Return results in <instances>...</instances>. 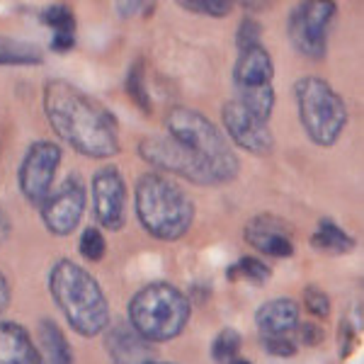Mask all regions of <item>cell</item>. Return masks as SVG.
<instances>
[{
	"mask_svg": "<svg viewBox=\"0 0 364 364\" xmlns=\"http://www.w3.org/2000/svg\"><path fill=\"white\" fill-rule=\"evenodd\" d=\"M180 5L187 13H197L207 17H226L233 10V3H226V0H195V3H180Z\"/></svg>",
	"mask_w": 364,
	"mask_h": 364,
	"instance_id": "484cf974",
	"label": "cell"
},
{
	"mask_svg": "<svg viewBox=\"0 0 364 364\" xmlns=\"http://www.w3.org/2000/svg\"><path fill=\"white\" fill-rule=\"evenodd\" d=\"M8 304H10V282L0 272V314L8 309Z\"/></svg>",
	"mask_w": 364,
	"mask_h": 364,
	"instance_id": "1f68e13d",
	"label": "cell"
},
{
	"mask_svg": "<svg viewBox=\"0 0 364 364\" xmlns=\"http://www.w3.org/2000/svg\"><path fill=\"white\" fill-rule=\"evenodd\" d=\"M0 364H44L32 336L15 321L0 318Z\"/></svg>",
	"mask_w": 364,
	"mask_h": 364,
	"instance_id": "2e32d148",
	"label": "cell"
},
{
	"mask_svg": "<svg viewBox=\"0 0 364 364\" xmlns=\"http://www.w3.org/2000/svg\"><path fill=\"white\" fill-rule=\"evenodd\" d=\"M139 156L149 163L151 168H156V173H170L178 178L192 182V185H226L228 175L221 173L214 163H209L207 158L195 154L192 149L178 144L175 139H170L168 134L163 136H146L139 144Z\"/></svg>",
	"mask_w": 364,
	"mask_h": 364,
	"instance_id": "52a82bcc",
	"label": "cell"
},
{
	"mask_svg": "<svg viewBox=\"0 0 364 364\" xmlns=\"http://www.w3.org/2000/svg\"><path fill=\"white\" fill-rule=\"evenodd\" d=\"M245 240L269 257H289L294 255V240L291 226L284 219L272 214H260L245 224Z\"/></svg>",
	"mask_w": 364,
	"mask_h": 364,
	"instance_id": "5bb4252c",
	"label": "cell"
},
{
	"mask_svg": "<svg viewBox=\"0 0 364 364\" xmlns=\"http://www.w3.org/2000/svg\"><path fill=\"white\" fill-rule=\"evenodd\" d=\"M221 122L226 127V134L238 149L248 151L255 156H267L274 149V136L269 132L265 122H260L257 117H252L238 100L224 105L221 109Z\"/></svg>",
	"mask_w": 364,
	"mask_h": 364,
	"instance_id": "4fadbf2b",
	"label": "cell"
},
{
	"mask_svg": "<svg viewBox=\"0 0 364 364\" xmlns=\"http://www.w3.org/2000/svg\"><path fill=\"white\" fill-rule=\"evenodd\" d=\"M311 245L321 252H328V255H348L355 250V238L345 233L336 221L321 219L314 236H311Z\"/></svg>",
	"mask_w": 364,
	"mask_h": 364,
	"instance_id": "d6986e66",
	"label": "cell"
},
{
	"mask_svg": "<svg viewBox=\"0 0 364 364\" xmlns=\"http://www.w3.org/2000/svg\"><path fill=\"white\" fill-rule=\"evenodd\" d=\"M141 364H173V362H161V360H146V362H141Z\"/></svg>",
	"mask_w": 364,
	"mask_h": 364,
	"instance_id": "e575fe53",
	"label": "cell"
},
{
	"mask_svg": "<svg viewBox=\"0 0 364 364\" xmlns=\"http://www.w3.org/2000/svg\"><path fill=\"white\" fill-rule=\"evenodd\" d=\"M296 331H299V340L304 345H309V348H318L323 340H326V333H323L318 323H299Z\"/></svg>",
	"mask_w": 364,
	"mask_h": 364,
	"instance_id": "f546056e",
	"label": "cell"
},
{
	"mask_svg": "<svg viewBox=\"0 0 364 364\" xmlns=\"http://www.w3.org/2000/svg\"><path fill=\"white\" fill-rule=\"evenodd\" d=\"M127 92L129 100L141 109V112L151 114L154 105H151V95H149V87H146V70H144V61H134L132 68L127 73Z\"/></svg>",
	"mask_w": 364,
	"mask_h": 364,
	"instance_id": "7402d4cb",
	"label": "cell"
},
{
	"mask_svg": "<svg viewBox=\"0 0 364 364\" xmlns=\"http://www.w3.org/2000/svg\"><path fill=\"white\" fill-rule=\"evenodd\" d=\"M338 15L336 3H299L289 13V42L296 54L321 61L328 51V29Z\"/></svg>",
	"mask_w": 364,
	"mask_h": 364,
	"instance_id": "9c48e42d",
	"label": "cell"
},
{
	"mask_svg": "<svg viewBox=\"0 0 364 364\" xmlns=\"http://www.w3.org/2000/svg\"><path fill=\"white\" fill-rule=\"evenodd\" d=\"M61 146L54 141H34L17 170V187L32 207H42L54 190L56 170L61 166Z\"/></svg>",
	"mask_w": 364,
	"mask_h": 364,
	"instance_id": "30bf717a",
	"label": "cell"
},
{
	"mask_svg": "<svg viewBox=\"0 0 364 364\" xmlns=\"http://www.w3.org/2000/svg\"><path fill=\"white\" fill-rule=\"evenodd\" d=\"M243 8L245 10H252V13H255V10H265V8H269L267 3H243Z\"/></svg>",
	"mask_w": 364,
	"mask_h": 364,
	"instance_id": "836d02e7",
	"label": "cell"
},
{
	"mask_svg": "<svg viewBox=\"0 0 364 364\" xmlns=\"http://www.w3.org/2000/svg\"><path fill=\"white\" fill-rule=\"evenodd\" d=\"M39 352L44 364H73V350L68 338L51 318L39 323Z\"/></svg>",
	"mask_w": 364,
	"mask_h": 364,
	"instance_id": "ac0fdd59",
	"label": "cell"
},
{
	"mask_svg": "<svg viewBox=\"0 0 364 364\" xmlns=\"http://www.w3.org/2000/svg\"><path fill=\"white\" fill-rule=\"evenodd\" d=\"M294 100L299 122L306 136L323 149L338 144L348 127V107H345V100L336 92V87L323 78L306 75L296 80Z\"/></svg>",
	"mask_w": 364,
	"mask_h": 364,
	"instance_id": "5b68a950",
	"label": "cell"
},
{
	"mask_svg": "<svg viewBox=\"0 0 364 364\" xmlns=\"http://www.w3.org/2000/svg\"><path fill=\"white\" fill-rule=\"evenodd\" d=\"M240 345H243L240 333L233 331V328H224V331L214 338V343H211V360L216 364H228L238 357Z\"/></svg>",
	"mask_w": 364,
	"mask_h": 364,
	"instance_id": "603a6c76",
	"label": "cell"
},
{
	"mask_svg": "<svg viewBox=\"0 0 364 364\" xmlns=\"http://www.w3.org/2000/svg\"><path fill=\"white\" fill-rule=\"evenodd\" d=\"M10 219H8V214H5V209L0 207V243H5L8 240V236H10Z\"/></svg>",
	"mask_w": 364,
	"mask_h": 364,
	"instance_id": "d6a6232c",
	"label": "cell"
},
{
	"mask_svg": "<svg viewBox=\"0 0 364 364\" xmlns=\"http://www.w3.org/2000/svg\"><path fill=\"white\" fill-rule=\"evenodd\" d=\"M105 350L114 364H141L149 360L151 345L129 326V321H117L105 328Z\"/></svg>",
	"mask_w": 364,
	"mask_h": 364,
	"instance_id": "9a60e30c",
	"label": "cell"
},
{
	"mask_svg": "<svg viewBox=\"0 0 364 364\" xmlns=\"http://www.w3.org/2000/svg\"><path fill=\"white\" fill-rule=\"evenodd\" d=\"M272 78L274 63L265 46L257 44L240 51L236 63H233V87L238 92L236 100L252 117H257L265 124L272 117L274 102H277Z\"/></svg>",
	"mask_w": 364,
	"mask_h": 364,
	"instance_id": "ba28073f",
	"label": "cell"
},
{
	"mask_svg": "<svg viewBox=\"0 0 364 364\" xmlns=\"http://www.w3.org/2000/svg\"><path fill=\"white\" fill-rule=\"evenodd\" d=\"M262 350L272 357H294L299 348L289 336H262Z\"/></svg>",
	"mask_w": 364,
	"mask_h": 364,
	"instance_id": "f1b7e54d",
	"label": "cell"
},
{
	"mask_svg": "<svg viewBox=\"0 0 364 364\" xmlns=\"http://www.w3.org/2000/svg\"><path fill=\"white\" fill-rule=\"evenodd\" d=\"M304 306L314 316H318V318H326V316H331V296L316 284H309L304 289Z\"/></svg>",
	"mask_w": 364,
	"mask_h": 364,
	"instance_id": "4316f807",
	"label": "cell"
},
{
	"mask_svg": "<svg viewBox=\"0 0 364 364\" xmlns=\"http://www.w3.org/2000/svg\"><path fill=\"white\" fill-rule=\"evenodd\" d=\"M269 277H272V269H269L262 260H257V257H252V255L240 257L236 265H231L226 269V279L228 282L245 279V282H252V284H265Z\"/></svg>",
	"mask_w": 364,
	"mask_h": 364,
	"instance_id": "44dd1931",
	"label": "cell"
},
{
	"mask_svg": "<svg viewBox=\"0 0 364 364\" xmlns=\"http://www.w3.org/2000/svg\"><path fill=\"white\" fill-rule=\"evenodd\" d=\"M166 132L170 139H175L178 144L187 146L195 154L207 158L209 163H214L221 173L228 175V180L238 178V156L233 154L228 139L216 129L209 117L190 107H175L170 109L166 119Z\"/></svg>",
	"mask_w": 364,
	"mask_h": 364,
	"instance_id": "8992f818",
	"label": "cell"
},
{
	"mask_svg": "<svg viewBox=\"0 0 364 364\" xmlns=\"http://www.w3.org/2000/svg\"><path fill=\"white\" fill-rule=\"evenodd\" d=\"M134 202L141 226L158 240H180L195 221V202L163 173L141 175Z\"/></svg>",
	"mask_w": 364,
	"mask_h": 364,
	"instance_id": "3957f363",
	"label": "cell"
},
{
	"mask_svg": "<svg viewBox=\"0 0 364 364\" xmlns=\"http://www.w3.org/2000/svg\"><path fill=\"white\" fill-rule=\"evenodd\" d=\"M78 250L80 255L85 257L87 262H100L107 252V240H105L102 231L95 226H87L83 228L80 233V240H78Z\"/></svg>",
	"mask_w": 364,
	"mask_h": 364,
	"instance_id": "d4e9b609",
	"label": "cell"
},
{
	"mask_svg": "<svg viewBox=\"0 0 364 364\" xmlns=\"http://www.w3.org/2000/svg\"><path fill=\"white\" fill-rule=\"evenodd\" d=\"M338 345H340V360H348L352 348H355V328L350 321H343L338 328Z\"/></svg>",
	"mask_w": 364,
	"mask_h": 364,
	"instance_id": "4dcf8cb0",
	"label": "cell"
},
{
	"mask_svg": "<svg viewBox=\"0 0 364 364\" xmlns=\"http://www.w3.org/2000/svg\"><path fill=\"white\" fill-rule=\"evenodd\" d=\"M49 291L63 318L78 336L95 338L109 326V304L100 282L73 260H56L49 272Z\"/></svg>",
	"mask_w": 364,
	"mask_h": 364,
	"instance_id": "7a4b0ae2",
	"label": "cell"
},
{
	"mask_svg": "<svg viewBox=\"0 0 364 364\" xmlns=\"http://www.w3.org/2000/svg\"><path fill=\"white\" fill-rule=\"evenodd\" d=\"M44 112L51 129L85 158L119 154V127L114 114L68 80H49L44 87Z\"/></svg>",
	"mask_w": 364,
	"mask_h": 364,
	"instance_id": "6da1fadb",
	"label": "cell"
},
{
	"mask_svg": "<svg viewBox=\"0 0 364 364\" xmlns=\"http://www.w3.org/2000/svg\"><path fill=\"white\" fill-rule=\"evenodd\" d=\"M260 37H262V25L257 20H252V17H245V20L238 25V32H236L238 51L250 49V46H257L260 44Z\"/></svg>",
	"mask_w": 364,
	"mask_h": 364,
	"instance_id": "83f0119b",
	"label": "cell"
},
{
	"mask_svg": "<svg viewBox=\"0 0 364 364\" xmlns=\"http://www.w3.org/2000/svg\"><path fill=\"white\" fill-rule=\"evenodd\" d=\"M42 221L51 236H70L85 211V185L78 175H68L39 207Z\"/></svg>",
	"mask_w": 364,
	"mask_h": 364,
	"instance_id": "8fae6325",
	"label": "cell"
},
{
	"mask_svg": "<svg viewBox=\"0 0 364 364\" xmlns=\"http://www.w3.org/2000/svg\"><path fill=\"white\" fill-rule=\"evenodd\" d=\"M228 364H250V362H248V360H240V357H236V360H231Z\"/></svg>",
	"mask_w": 364,
	"mask_h": 364,
	"instance_id": "d590c367",
	"label": "cell"
},
{
	"mask_svg": "<svg viewBox=\"0 0 364 364\" xmlns=\"http://www.w3.org/2000/svg\"><path fill=\"white\" fill-rule=\"evenodd\" d=\"M257 331L262 336H289L299 326V306L291 299H269L255 311Z\"/></svg>",
	"mask_w": 364,
	"mask_h": 364,
	"instance_id": "e0dca14e",
	"label": "cell"
},
{
	"mask_svg": "<svg viewBox=\"0 0 364 364\" xmlns=\"http://www.w3.org/2000/svg\"><path fill=\"white\" fill-rule=\"evenodd\" d=\"M42 22L51 29V34H75L78 25H75V15L70 5H49L42 13Z\"/></svg>",
	"mask_w": 364,
	"mask_h": 364,
	"instance_id": "cb8c5ba5",
	"label": "cell"
},
{
	"mask_svg": "<svg viewBox=\"0 0 364 364\" xmlns=\"http://www.w3.org/2000/svg\"><path fill=\"white\" fill-rule=\"evenodd\" d=\"M44 61L39 46L22 39L0 37V66H39Z\"/></svg>",
	"mask_w": 364,
	"mask_h": 364,
	"instance_id": "ffe728a7",
	"label": "cell"
},
{
	"mask_svg": "<svg viewBox=\"0 0 364 364\" xmlns=\"http://www.w3.org/2000/svg\"><path fill=\"white\" fill-rule=\"evenodd\" d=\"M190 314V299L168 282H151L129 299V326L149 343L178 338Z\"/></svg>",
	"mask_w": 364,
	"mask_h": 364,
	"instance_id": "277c9868",
	"label": "cell"
},
{
	"mask_svg": "<svg viewBox=\"0 0 364 364\" xmlns=\"http://www.w3.org/2000/svg\"><path fill=\"white\" fill-rule=\"evenodd\" d=\"M92 211L102 228L122 231L127 224V182L119 168L105 166L92 175Z\"/></svg>",
	"mask_w": 364,
	"mask_h": 364,
	"instance_id": "7c38bea8",
	"label": "cell"
}]
</instances>
